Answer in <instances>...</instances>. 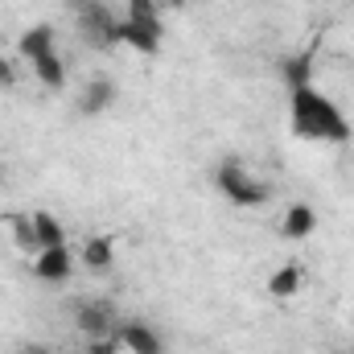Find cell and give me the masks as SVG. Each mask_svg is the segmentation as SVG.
Wrapping results in <instances>:
<instances>
[{"label":"cell","instance_id":"6da1fadb","mask_svg":"<svg viewBox=\"0 0 354 354\" xmlns=\"http://www.w3.org/2000/svg\"><path fill=\"white\" fill-rule=\"evenodd\" d=\"M288 128L297 140L309 145H346L354 132L346 111L313 83L288 87Z\"/></svg>","mask_w":354,"mask_h":354},{"label":"cell","instance_id":"7a4b0ae2","mask_svg":"<svg viewBox=\"0 0 354 354\" xmlns=\"http://www.w3.org/2000/svg\"><path fill=\"white\" fill-rule=\"evenodd\" d=\"M214 185H218V194H223L231 206H239V210H260V206H268V198H272V189H268L252 169H243L239 161H223V165L214 169Z\"/></svg>","mask_w":354,"mask_h":354},{"label":"cell","instance_id":"3957f363","mask_svg":"<svg viewBox=\"0 0 354 354\" xmlns=\"http://www.w3.org/2000/svg\"><path fill=\"white\" fill-rule=\"evenodd\" d=\"M120 309H115V301H99V297H91V301H79L75 305V330L87 338V342H111L115 334H120Z\"/></svg>","mask_w":354,"mask_h":354},{"label":"cell","instance_id":"277c9868","mask_svg":"<svg viewBox=\"0 0 354 354\" xmlns=\"http://www.w3.org/2000/svg\"><path fill=\"white\" fill-rule=\"evenodd\" d=\"M111 46H128L136 54H157L161 50V21H132L120 17L111 29Z\"/></svg>","mask_w":354,"mask_h":354},{"label":"cell","instance_id":"5b68a950","mask_svg":"<svg viewBox=\"0 0 354 354\" xmlns=\"http://www.w3.org/2000/svg\"><path fill=\"white\" fill-rule=\"evenodd\" d=\"M75 17H79V33H83L87 41H95L99 50L111 46V29H115L120 17H111L99 0H79V4H75Z\"/></svg>","mask_w":354,"mask_h":354},{"label":"cell","instance_id":"8992f818","mask_svg":"<svg viewBox=\"0 0 354 354\" xmlns=\"http://www.w3.org/2000/svg\"><path fill=\"white\" fill-rule=\"evenodd\" d=\"M33 276L50 288H62L75 276V252L71 248H41L33 256Z\"/></svg>","mask_w":354,"mask_h":354},{"label":"cell","instance_id":"52a82bcc","mask_svg":"<svg viewBox=\"0 0 354 354\" xmlns=\"http://www.w3.org/2000/svg\"><path fill=\"white\" fill-rule=\"evenodd\" d=\"M120 99V87L107 79V75H95V79H87L83 87H79V115L83 120H99L103 111H111V103Z\"/></svg>","mask_w":354,"mask_h":354},{"label":"cell","instance_id":"ba28073f","mask_svg":"<svg viewBox=\"0 0 354 354\" xmlns=\"http://www.w3.org/2000/svg\"><path fill=\"white\" fill-rule=\"evenodd\" d=\"M115 342H120L124 354H165L161 334L153 326H145V322H124L120 334H115Z\"/></svg>","mask_w":354,"mask_h":354},{"label":"cell","instance_id":"9c48e42d","mask_svg":"<svg viewBox=\"0 0 354 354\" xmlns=\"http://www.w3.org/2000/svg\"><path fill=\"white\" fill-rule=\"evenodd\" d=\"M17 54H21L29 66L54 58V54H58V46H54V29H50V25H29V29L17 37Z\"/></svg>","mask_w":354,"mask_h":354},{"label":"cell","instance_id":"30bf717a","mask_svg":"<svg viewBox=\"0 0 354 354\" xmlns=\"http://www.w3.org/2000/svg\"><path fill=\"white\" fill-rule=\"evenodd\" d=\"M313 231H317V210H313L309 202H292V206H284V214H280V235H284V239L301 243V239H309Z\"/></svg>","mask_w":354,"mask_h":354},{"label":"cell","instance_id":"8fae6325","mask_svg":"<svg viewBox=\"0 0 354 354\" xmlns=\"http://www.w3.org/2000/svg\"><path fill=\"white\" fill-rule=\"evenodd\" d=\"M301 284H305V268H301V264H280L272 276H268V297L288 301V297H297V292H301Z\"/></svg>","mask_w":354,"mask_h":354},{"label":"cell","instance_id":"7c38bea8","mask_svg":"<svg viewBox=\"0 0 354 354\" xmlns=\"http://www.w3.org/2000/svg\"><path fill=\"white\" fill-rule=\"evenodd\" d=\"M29 218H33L37 252H41V248H66V227L58 223V214H50V210H29Z\"/></svg>","mask_w":354,"mask_h":354},{"label":"cell","instance_id":"4fadbf2b","mask_svg":"<svg viewBox=\"0 0 354 354\" xmlns=\"http://www.w3.org/2000/svg\"><path fill=\"white\" fill-rule=\"evenodd\" d=\"M79 260L91 272H107V268L115 264V243L107 235H91L87 243H83V252H79Z\"/></svg>","mask_w":354,"mask_h":354},{"label":"cell","instance_id":"5bb4252c","mask_svg":"<svg viewBox=\"0 0 354 354\" xmlns=\"http://www.w3.org/2000/svg\"><path fill=\"white\" fill-rule=\"evenodd\" d=\"M29 71H33V79H37L41 87H50V91L66 87V62H62V54H54V58H46V62H37V66H29Z\"/></svg>","mask_w":354,"mask_h":354},{"label":"cell","instance_id":"9a60e30c","mask_svg":"<svg viewBox=\"0 0 354 354\" xmlns=\"http://www.w3.org/2000/svg\"><path fill=\"white\" fill-rule=\"evenodd\" d=\"M8 235H12V243L21 252L37 256V235H33V218L29 214H8Z\"/></svg>","mask_w":354,"mask_h":354},{"label":"cell","instance_id":"2e32d148","mask_svg":"<svg viewBox=\"0 0 354 354\" xmlns=\"http://www.w3.org/2000/svg\"><path fill=\"white\" fill-rule=\"evenodd\" d=\"M280 75L288 87H301V83H313V58L309 54H297V58H284L280 62Z\"/></svg>","mask_w":354,"mask_h":354},{"label":"cell","instance_id":"e0dca14e","mask_svg":"<svg viewBox=\"0 0 354 354\" xmlns=\"http://www.w3.org/2000/svg\"><path fill=\"white\" fill-rule=\"evenodd\" d=\"M124 17H132V21H161L153 0H128V12Z\"/></svg>","mask_w":354,"mask_h":354},{"label":"cell","instance_id":"ac0fdd59","mask_svg":"<svg viewBox=\"0 0 354 354\" xmlns=\"http://www.w3.org/2000/svg\"><path fill=\"white\" fill-rule=\"evenodd\" d=\"M12 79H17V71H12V62L0 54V87H12Z\"/></svg>","mask_w":354,"mask_h":354},{"label":"cell","instance_id":"d6986e66","mask_svg":"<svg viewBox=\"0 0 354 354\" xmlns=\"http://www.w3.org/2000/svg\"><path fill=\"white\" fill-rule=\"evenodd\" d=\"M17 354H50V346H37V342H33V346H21Z\"/></svg>","mask_w":354,"mask_h":354}]
</instances>
